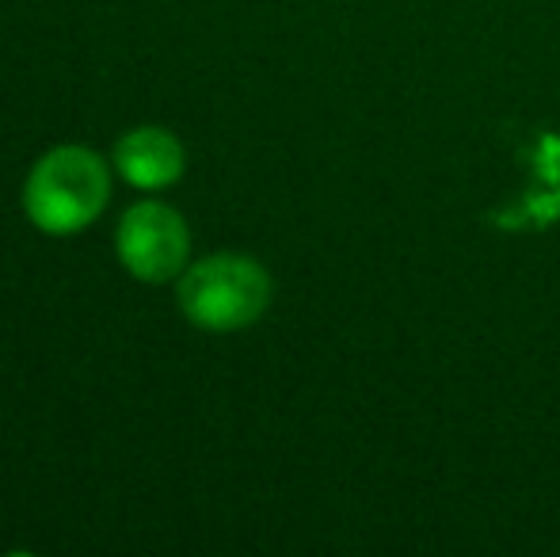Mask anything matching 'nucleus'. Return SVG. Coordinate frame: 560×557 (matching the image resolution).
<instances>
[{"label": "nucleus", "mask_w": 560, "mask_h": 557, "mask_svg": "<svg viewBox=\"0 0 560 557\" xmlns=\"http://www.w3.org/2000/svg\"><path fill=\"white\" fill-rule=\"evenodd\" d=\"M118 264L141 282H168L184 271L191 253V233L176 207L168 202H133L115 230Z\"/></svg>", "instance_id": "7ed1b4c3"}, {"label": "nucleus", "mask_w": 560, "mask_h": 557, "mask_svg": "<svg viewBox=\"0 0 560 557\" xmlns=\"http://www.w3.org/2000/svg\"><path fill=\"white\" fill-rule=\"evenodd\" d=\"M179 313L207 333H236L256 325L271 305V276L259 260L241 253L202 256L176 282Z\"/></svg>", "instance_id": "f03ea898"}, {"label": "nucleus", "mask_w": 560, "mask_h": 557, "mask_svg": "<svg viewBox=\"0 0 560 557\" xmlns=\"http://www.w3.org/2000/svg\"><path fill=\"white\" fill-rule=\"evenodd\" d=\"M187 169L184 141L164 127H133L115 141V172L138 192H161Z\"/></svg>", "instance_id": "20e7f679"}, {"label": "nucleus", "mask_w": 560, "mask_h": 557, "mask_svg": "<svg viewBox=\"0 0 560 557\" xmlns=\"http://www.w3.org/2000/svg\"><path fill=\"white\" fill-rule=\"evenodd\" d=\"M112 169L96 149L58 146L35 161L23 184V214L50 237H73L104 214Z\"/></svg>", "instance_id": "f257e3e1"}]
</instances>
